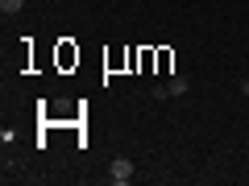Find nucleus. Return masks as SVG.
I'll return each instance as SVG.
<instances>
[{
  "instance_id": "1",
  "label": "nucleus",
  "mask_w": 249,
  "mask_h": 186,
  "mask_svg": "<svg viewBox=\"0 0 249 186\" xmlns=\"http://www.w3.org/2000/svg\"><path fill=\"white\" fill-rule=\"evenodd\" d=\"M108 182H116V186L133 182V161H129V157H116L112 166H108Z\"/></svg>"
},
{
  "instance_id": "3",
  "label": "nucleus",
  "mask_w": 249,
  "mask_h": 186,
  "mask_svg": "<svg viewBox=\"0 0 249 186\" xmlns=\"http://www.w3.org/2000/svg\"><path fill=\"white\" fill-rule=\"evenodd\" d=\"M25 9V0H0V13H4V17H13V13H21Z\"/></svg>"
},
{
  "instance_id": "2",
  "label": "nucleus",
  "mask_w": 249,
  "mask_h": 186,
  "mask_svg": "<svg viewBox=\"0 0 249 186\" xmlns=\"http://www.w3.org/2000/svg\"><path fill=\"white\" fill-rule=\"evenodd\" d=\"M166 91H170V95H187V91H191V83H187L183 75H175V79L166 83Z\"/></svg>"
}]
</instances>
